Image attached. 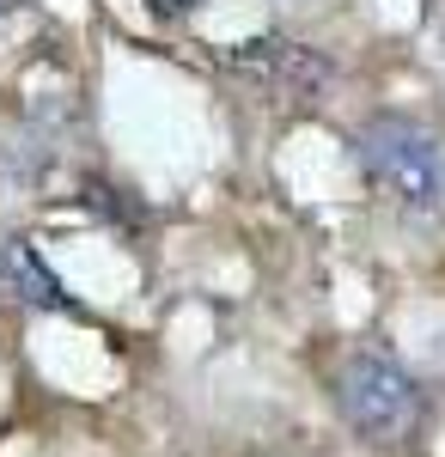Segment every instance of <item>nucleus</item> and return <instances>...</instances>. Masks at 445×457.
Wrapping results in <instances>:
<instances>
[{
  "mask_svg": "<svg viewBox=\"0 0 445 457\" xmlns=\"http://www.w3.org/2000/svg\"><path fill=\"white\" fill-rule=\"evenodd\" d=\"M336 409L342 421L373 439V445H409L415 427H421V390L415 378L384 360V353H348L342 372H336Z\"/></svg>",
  "mask_w": 445,
  "mask_h": 457,
  "instance_id": "1",
  "label": "nucleus"
},
{
  "mask_svg": "<svg viewBox=\"0 0 445 457\" xmlns=\"http://www.w3.org/2000/svg\"><path fill=\"white\" fill-rule=\"evenodd\" d=\"M360 165L403 208H440L445 202V141L409 116H373L360 129Z\"/></svg>",
  "mask_w": 445,
  "mask_h": 457,
  "instance_id": "2",
  "label": "nucleus"
},
{
  "mask_svg": "<svg viewBox=\"0 0 445 457\" xmlns=\"http://www.w3.org/2000/svg\"><path fill=\"white\" fill-rule=\"evenodd\" d=\"M232 68L263 86L287 104H311L323 86H330V62L311 49V43H287V37H263V43H244V55H232Z\"/></svg>",
  "mask_w": 445,
  "mask_h": 457,
  "instance_id": "3",
  "label": "nucleus"
},
{
  "mask_svg": "<svg viewBox=\"0 0 445 457\" xmlns=\"http://www.w3.org/2000/svg\"><path fill=\"white\" fill-rule=\"evenodd\" d=\"M0 281L13 287L19 299H31V305H55V312L73 305L68 293H62V281H55V269H49L25 238H6V245H0Z\"/></svg>",
  "mask_w": 445,
  "mask_h": 457,
  "instance_id": "4",
  "label": "nucleus"
},
{
  "mask_svg": "<svg viewBox=\"0 0 445 457\" xmlns=\"http://www.w3.org/2000/svg\"><path fill=\"white\" fill-rule=\"evenodd\" d=\"M147 6H153L159 19H183V12H196L202 0H147Z\"/></svg>",
  "mask_w": 445,
  "mask_h": 457,
  "instance_id": "5",
  "label": "nucleus"
}]
</instances>
